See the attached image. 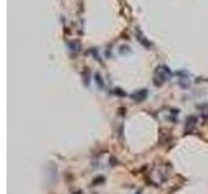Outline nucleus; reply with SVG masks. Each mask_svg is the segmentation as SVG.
<instances>
[{"mask_svg":"<svg viewBox=\"0 0 208 194\" xmlns=\"http://www.w3.org/2000/svg\"><path fill=\"white\" fill-rule=\"evenodd\" d=\"M146 97H147V89H141V91H138L137 93L133 95V98H134L137 102H142Z\"/></svg>","mask_w":208,"mask_h":194,"instance_id":"1","label":"nucleus"}]
</instances>
